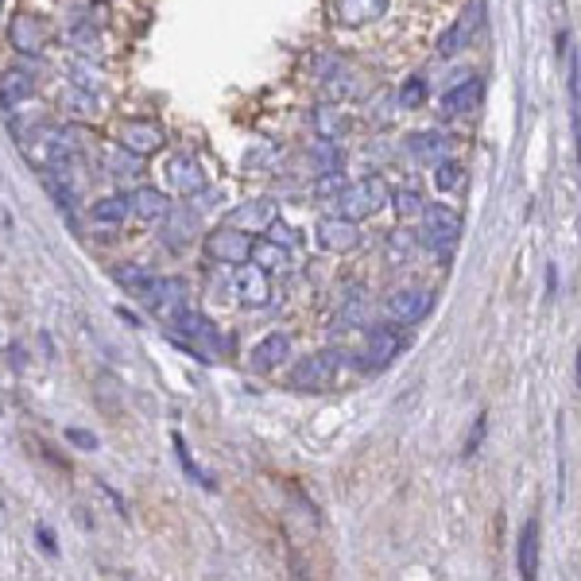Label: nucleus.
I'll use <instances>...</instances> for the list:
<instances>
[{
  "label": "nucleus",
  "mask_w": 581,
  "mask_h": 581,
  "mask_svg": "<svg viewBox=\"0 0 581 581\" xmlns=\"http://www.w3.org/2000/svg\"><path fill=\"white\" fill-rule=\"evenodd\" d=\"M116 283H121L124 290H133L140 302H148V307L163 318V322L174 310H182L186 307V295H191V287H186L182 280L148 275V271H140V268H121V271H116Z\"/></svg>",
  "instance_id": "obj_1"
},
{
  "label": "nucleus",
  "mask_w": 581,
  "mask_h": 581,
  "mask_svg": "<svg viewBox=\"0 0 581 581\" xmlns=\"http://www.w3.org/2000/svg\"><path fill=\"white\" fill-rule=\"evenodd\" d=\"M167 326L179 333V338L191 345V349H198V353H229V349H232V341L225 338V333L217 330L206 314H198V310H191V307L174 310V314L167 318Z\"/></svg>",
  "instance_id": "obj_2"
},
{
  "label": "nucleus",
  "mask_w": 581,
  "mask_h": 581,
  "mask_svg": "<svg viewBox=\"0 0 581 581\" xmlns=\"http://www.w3.org/2000/svg\"><path fill=\"white\" fill-rule=\"evenodd\" d=\"M341 360H345V353H338V349H318V353H310L307 360H299V365L290 369L287 384L295 391H322L333 384Z\"/></svg>",
  "instance_id": "obj_3"
},
{
  "label": "nucleus",
  "mask_w": 581,
  "mask_h": 581,
  "mask_svg": "<svg viewBox=\"0 0 581 581\" xmlns=\"http://www.w3.org/2000/svg\"><path fill=\"white\" fill-rule=\"evenodd\" d=\"M388 202V186L380 179H360L353 186H341L338 194V217H345V222H357V217H369L376 213Z\"/></svg>",
  "instance_id": "obj_4"
},
{
  "label": "nucleus",
  "mask_w": 581,
  "mask_h": 581,
  "mask_svg": "<svg viewBox=\"0 0 581 581\" xmlns=\"http://www.w3.org/2000/svg\"><path fill=\"white\" fill-rule=\"evenodd\" d=\"M403 345H407V333H399L396 326H376L369 330V341L365 349H360V365L365 369H388L391 360H396L403 353Z\"/></svg>",
  "instance_id": "obj_5"
},
{
  "label": "nucleus",
  "mask_w": 581,
  "mask_h": 581,
  "mask_svg": "<svg viewBox=\"0 0 581 581\" xmlns=\"http://www.w3.org/2000/svg\"><path fill=\"white\" fill-rule=\"evenodd\" d=\"M434 307V295L427 287H399V290H391L388 302H384V310L391 322H399V326H411L419 322V318H427Z\"/></svg>",
  "instance_id": "obj_6"
},
{
  "label": "nucleus",
  "mask_w": 581,
  "mask_h": 581,
  "mask_svg": "<svg viewBox=\"0 0 581 581\" xmlns=\"http://www.w3.org/2000/svg\"><path fill=\"white\" fill-rule=\"evenodd\" d=\"M461 237V217L449 206H423V241L430 249H449Z\"/></svg>",
  "instance_id": "obj_7"
},
{
  "label": "nucleus",
  "mask_w": 581,
  "mask_h": 581,
  "mask_svg": "<svg viewBox=\"0 0 581 581\" xmlns=\"http://www.w3.org/2000/svg\"><path fill=\"white\" fill-rule=\"evenodd\" d=\"M206 252H210L213 260H222V264H237V268H241V264H249V260H252V241L244 237V232L222 225V229L210 232Z\"/></svg>",
  "instance_id": "obj_8"
},
{
  "label": "nucleus",
  "mask_w": 581,
  "mask_h": 581,
  "mask_svg": "<svg viewBox=\"0 0 581 581\" xmlns=\"http://www.w3.org/2000/svg\"><path fill=\"white\" fill-rule=\"evenodd\" d=\"M481 20H485V0H473V5L461 12V20L438 39V58H454L458 51H465V43L481 32Z\"/></svg>",
  "instance_id": "obj_9"
},
{
  "label": "nucleus",
  "mask_w": 581,
  "mask_h": 581,
  "mask_svg": "<svg viewBox=\"0 0 581 581\" xmlns=\"http://www.w3.org/2000/svg\"><path fill=\"white\" fill-rule=\"evenodd\" d=\"M314 241L326 252H353L360 244V229L357 222H345V217H322L314 225Z\"/></svg>",
  "instance_id": "obj_10"
},
{
  "label": "nucleus",
  "mask_w": 581,
  "mask_h": 581,
  "mask_svg": "<svg viewBox=\"0 0 581 581\" xmlns=\"http://www.w3.org/2000/svg\"><path fill=\"white\" fill-rule=\"evenodd\" d=\"M163 143H167V133H163V124H155V121H133V124H124V133H121V148L140 155V159L155 155Z\"/></svg>",
  "instance_id": "obj_11"
},
{
  "label": "nucleus",
  "mask_w": 581,
  "mask_h": 581,
  "mask_svg": "<svg viewBox=\"0 0 581 581\" xmlns=\"http://www.w3.org/2000/svg\"><path fill=\"white\" fill-rule=\"evenodd\" d=\"M388 12V0H333V16L345 27H365L376 24Z\"/></svg>",
  "instance_id": "obj_12"
},
{
  "label": "nucleus",
  "mask_w": 581,
  "mask_h": 581,
  "mask_svg": "<svg viewBox=\"0 0 581 581\" xmlns=\"http://www.w3.org/2000/svg\"><path fill=\"white\" fill-rule=\"evenodd\" d=\"M271 222H275V202L256 198V202H244V206L232 210L225 225L237 232H256V229H268Z\"/></svg>",
  "instance_id": "obj_13"
},
{
  "label": "nucleus",
  "mask_w": 581,
  "mask_h": 581,
  "mask_svg": "<svg viewBox=\"0 0 581 581\" xmlns=\"http://www.w3.org/2000/svg\"><path fill=\"white\" fill-rule=\"evenodd\" d=\"M237 295H241L244 307H268L271 302V275L260 271L256 264L237 271Z\"/></svg>",
  "instance_id": "obj_14"
},
{
  "label": "nucleus",
  "mask_w": 581,
  "mask_h": 581,
  "mask_svg": "<svg viewBox=\"0 0 581 581\" xmlns=\"http://www.w3.org/2000/svg\"><path fill=\"white\" fill-rule=\"evenodd\" d=\"M167 182H171V191H179V194H194V191H202L206 174H202V163L194 155H174L167 163Z\"/></svg>",
  "instance_id": "obj_15"
},
{
  "label": "nucleus",
  "mask_w": 581,
  "mask_h": 581,
  "mask_svg": "<svg viewBox=\"0 0 581 581\" xmlns=\"http://www.w3.org/2000/svg\"><path fill=\"white\" fill-rule=\"evenodd\" d=\"M516 558H519L523 581H535V577H539V519H527V523H523L519 543H516Z\"/></svg>",
  "instance_id": "obj_16"
},
{
  "label": "nucleus",
  "mask_w": 581,
  "mask_h": 581,
  "mask_svg": "<svg viewBox=\"0 0 581 581\" xmlns=\"http://www.w3.org/2000/svg\"><path fill=\"white\" fill-rule=\"evenodd\" d=\"M287 349H290L287 333H268L264 341H256V345H252L249 365H252L256 372H271V369H280L283 360H287Z\"/></svg>",
  "instance_id": "obj_17"
},
{
  "label": "nucleus",
  "mask_w": 581,
  "mask_h": 581,
  "mask_svg": "<svg viewBox=\"0 0 581 581\" xmlns=\"http://www.w3.org/2000/svg\"><path fill=\"white\" fill-rule=\"evenodd\" d=\"M8 43L16 54H39L43 51V27L32 16H16L8 24Z\"/></svg>",
  "instance_id": "obj_18"
},
{
  "label": "nucleus",
  "mask_w": 581,
  "mask_h": 581,
  "mask_svg": "<svg viewBox=\"0 0 581 581\" xmlns=\"http://www.w3.org/2000/svg\"><path fill=\"white\" fill-rule=\"evenodd\" d=\"M35 94V82H32V74L27 70H5L0 74V109H16L20 101H27Z\"/></svg>",
  "instance_id": "obj_19"
},
{
  "label": "nucleus",
  "mask_w": 581,
  "mask_h": 581,
  "mask_svg": "<svg viewBox=\"0 0 581 581\" xmlns=\"http://www.w3.org/2000/svg\"><path fill=\"white\" fill-rule=\"evenodd\" d=\"M477 101H481V78H461L454 90L442 94V113H449V116L473 113Z\"/></svg>",
  "instance_id": "obj_20"
},
{
  "label": "nucleus",
  "mask_w": 581,
  "mask_h": 581,
  "mask_svg": "<svg viewBox=\"0 0 581 581\" xmlns=\"http://www.w3.org/2000/svg\"><path fill=\"white\" fill-rule=\"evenodd\" d=\"M128 210H136V217H143V222H159V217H167L171 202L163 191H152V186H140V191L128 198Z\"/></svg>",
  "instance_id": "obj_21"
},
{
  "label": "nucleus",
  "mask_w": 581,
  "mask_h": 581,
  "mask_svg": "<svg viewBox=\"0 0 581 581\" xmlns=\"http://www.w3.org/2000/svg\"><path fill=\"white\" fill-rule=\"evenodd\" d=\"M194 229H198L194 210H167V217H163V237H167V244L182 249L186 241H194Z\"/></svg>",
  "instance_id": "obj_22"
},
{
  "label": "nucleus",
  "mask_w": 581,
  "mask_h": 581,
  "mask_svg": "<svg viewBox=\"0 0 581 581\" xmlns=\"http://www.w3.org/2000/svg\"><path fill=\"white\" fill-rule=\"evenodd\" d=\"M449 148V136L442 133H415L407 136V152H411L415 159H442Z\"/></svg>",
  "instance_id": "obj_23"
},
{
  "label": "nucleus",
  "mask_w": 581,
  "mask_h": 581,
  "mask_svg": "<svg viewBox=\"0 0 581 581\" xmlns=\"http://www.w3.org/2000/svg\"><path fill=\"white\" fill-rule=\"evenodd\" d=\"M252 260H256V268L260 271H283L287 268V260H290V249H283V244H271V241H260L256 249H252Z\"/></svg>",
  "instance_id": "obj_24"
},
{
  "label": "nucleus",
  "mask_w": 581,
  "mask_h": 581,
  "mask_svg": "<svg viewBox=\"0 0 581 581\" xmlns=\"http://www.w3.org/2000/svg\"><path fill=\"white\" fill-rule=\"evenodd\" d=\"M90 213H94V222H101V225H121L124 217H128V198H124V194L97 198Z\"/></svg>",
  "instance_id": "obj_25"
},
{
  "label": "nucleus",
  "mask_w": 581,
  "mask_h": 581,
  "mask_svg": "<svg viewBox=\"0 0 581 581\" xmlns=\"http://www.w3.org/2000/svg\"><path fill=\"white\" fill-rule=\"evenodd\" d=\"M105 167H109L113 179H133V174H140V171H143L140 155L124 152V148H113V152H109V159H105Z\"/></svg>",
  "instance_id": "obj_26"
},
{
  "label": "nucleus",
  "mask_w": 581,
  "mask_h": 581,
  "mask_svg": "<svg viewBox=\"0 0 581 581\" xmlns=\"http://www.w3.org/2000/svg\"><path fill=\"white\" fill-rule=\"evenodd\" d=\"M434 186H438V191H461L465 186V167L454 163V159H442V163L434 167Z\"/></svg>",
  "instance_id": "obj_27"
},
{
  "label": "nucleus",
  "mask_w": 581,
  "mask_h": 581,
  "mask_svg": "<svg viewBox=\"0 0 581 581\" xmlns=\"http://www.w3.org/2000/svg\"><path fill=\"white\" fill-rule=\"evenodd\" d=\"M423 101H427V82H423V78H407V82L399 85V105L419 109Z\"/></svg>",
  "instance_id": "obj_28"
},
{
  "label": "nucleus",
  "mask_w": 581,
  "mask_h": 581,
  "mask_svg": "<svg viewBox=\"0 0 581 581\" xmlns=\"http://www.w3.org/2000/svg\"><path fill=\"white\" fill-rule=\"evenodd\" d=\"M391 206H396L399 213H423L427 202H423V194H419V191H396V194H391Z\"/></svg>",
  "instance_id": "obj_29"
},
{
  "label": "nucleus",
  "mask_w": 581,
  "mask_h": 581,
  "mask_svg": "<svg viewBox=\"0 0 581 581\" xmlns=\"http://www.w3.org/2000/svg\"><path fill=\"white\" fill-rule=\"evenodd\" d=\"M271 229V244H283V249H290V244H295V229H290V225H268Z\"/></svg>",
  "instance_id": "obj_30"
},
{
  "label": "nucleus",
  "mask_w": 581,
  "mask_h": 581,
  "mask_svg": "<svg viewBox=\"0 0 581 581\" xmlns=\"http://www.w3.org/2000/svg\"><path fill=\"white\" fill-rule=\"evenodd\" d=\"M485 427H488V415H481V419H477V430L469 434V442H465V458H473V449L481 446V438H485Z\"/></svg>",
  "instance_id": "obj_31"
},
{
  "label": "nucleus",
  "mask_w": 581,
  "mask_h": 581,
  "mask_svg": "<svg viewBox=\"0 0 581 581\" xmlns=\"http://www.w3.org/2000/svg\"><path fill=\"white\" fill-rule=\"evenodd\" d=\"M66 438L74 442V446H82V449H97V438H94L90 430H78V427H70V430H66Z\"/></svg>",
  "instance_id": "obj_32"
},
{
  "label": "nucleus",
  "mask_w": 581,
  "mask_h": 581,
  "mask_svg": "<svg viewBox=\"0 0 581 581\" xmlns=\"http://www.w3.org/2000/svg\"><path fill=\"white\" fill-rule=\"evenodd\" d=\"M35 539L43 543V550H47V555H58V539L51 535V527H35Z\"/></svg>",
  "instance_id": "obj_33"
},
{
  "label": "nucleus",
  "mask_w": 581,
  "mask_h": 581,
  "mask_svg": "<svg viewBox=\"0 0 581 581\" xmlns=\"http://www.w3.org/2000/svg\"><path fill=\"white\" fill-rule=\"evenodd\" d=\"M0 5H5V0H0Z\"/></svg>",
  "instance_id": "obj_34"
}]
</instances>
